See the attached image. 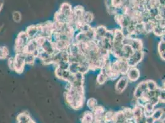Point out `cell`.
<instances>
[{
	"label": "cell",
	"instance_id": "obj_16",
	"mask_svg": "<svg viewBox=\"0 0 165 123\" xmlns=\"http://www.w3.org/2000/svg\"><path fill=\"white\" fill-rule=\"evenodd\" d=\"M114 123H126L127 120H126L123 111H118V113H115V116L113 119Z\"/></svg>",
	"mask_w": 165,
	"mask_h": 123
},
{
	"label": "cell",
	"instance_id": "obj_14",
	"mask_svg": "<svg viewBox=\"0 0 165 123\" xmlns=\"http://www.w3.org/2000/svg\"><path fill=\"white\" fill-rule=\"evenodd\" d=\"M107 32V28L104 26H100L97 28H95V40H100L101 38L105 36V34Z\"/></svg>",
	"mask_w": 165,
	"mask_h": 123
},
{
	"label": "cell",
	"instance_id": "obj_27",
	"mask_svg": "<svg viewBox=\"0 0 165 123\" xmlns=\"http://www.w3.org/2000/svg\"><path fill=\"white\" fill-rule=\"evenodd\" d=\"M123 112L125 116L126 120H127V121H131L133 119H134L133 112L132 110L129 108H125L123 111Z\"/></svg>",
	"mask_w": 165,
	"mask_h": 123
},
{
	"label": "cell",
	"instance_id": "obj_15",
	"mask_svg": "<svg viewBox=\"0 0 165 123\" xmlns=\"http://www.w3.org/2000/svg\"><path fill=\"white\" fill-rule=\"evenodd\" d=\"M134 52L131 46L129 44H123V59H128Z\"/></svg>",
	"mask_w": 165,
	"mask_h": 123
},
{
	"label": "cell",
	"instance_id": "obj_32",
	"mask_svg": "<svg viewBox=\"0 0 165 123\" xmlns=\"http://www.w3.org/2000/svg\"><path fill=\"white\" fill-rule=\"evenodd\" d=\"M159 101L160 102H162L165 103V89H161L159 94Z\"/></svg>",
	"mask_w": 165,
	"mask_h": 123
},
{
	"label": "cell",
	"instance_id": "obj_17",
	"mask_svg": "<svg viewBox=\"0 0 165 123\" xmlns=\"http://www.w3.org/2000/svg\"><path fill=\"white\" fill-rule=\"evenodd\" d=\"M130 46H131L134 51H142V49L143 48L142 42L140 40L137 38H133Z\"/></svg>",
	"mask_w": 165,
	"mask_h": 123
},
{
	"label": "cell",
	"instance_id": "obj_3",
	"mask_svg": "<svg viewBox=\"0 0 165 123\" xmlns=\"http://www.w3.org/2000/svg\"><path fill=\"white\" fill-rule=\"evenodd\" d=\"M39 29V36L47 39H51L54 32V23L51 22H46L43 24L38 25Z\"/></svg>",
	"mask_w": 165,
	"mask_h": 123
},
{
	"label": "cell",
	"instance_id": "obj_25",
	"mask_svg": "<svg viewBox=\"0 0 165 123\" xmlns=\"http://www.w3.org/2000/svg\"><path fill=\"white\" fill-rule=\"evenodd\" d=\"M107 79H108V77L102 72L100 73L97 77V82L101 85L104 84Z\"/></svg>",
	"mask_w": 165,
	"mask_h": 123
},
{
	"label": "cell",
	"instance_id": "obj_9",
	"mask_svg": "<svg viewBox=\"0 0 165 123\" xmlns=\"http://www.w3.org/2000/svg\"><path fill=\"white\" fill-rule=\"evenodd\" d=\"M128 81L129 80L127 76H123L122 78L119 79L115 86L117 92H118V93H121L123 91H124L128 86Z\"/></svg>",
	"mask_w": 165,
	"mask_h": 123
},
{
	"label": "cell",
	"instance_id": "obj_2",
	"mask_svg": "<svg viewBox=\"0 0 165 123\" xmlns=\"http://www.w3.org/2000/svg\"><path fill=\"white\" fill-rule=\"evenodd\" d=\"M30 40V38L25 32H21L19 33L15 41L14 51L16 54L24 53L26 46L28 44Z\"/></svg>",
	"mask_w": 165,
	"mask_h": 123
},
{
	"label": "cell",
	"instance_id": "obj_1",
	"mask_svg": "<svg viewBox=\"0 0 165 123\" xmlns=\"http://www.w3.org/2000/svg\"><path fill=\"white\" fill-rule=\"evenodd\" d=\"M64 95L67 104L72 108L77 110L83 106L84 101L83 86L74 87L71 85L66 89Z\"/></svg>",
	"mask_w": 165,
	"mask_h": 123
},
{
	"label": "cell",
	"instance_id": "obj_24",
	"mask_svg": "<svg viewBox=\"0 0 165 123\" xmlns=\"http://www.w3.org/2000/svg\"><path fill=\"white\" fill-rule=\"evenodd\" d=\"M87 105L92 111H93L97 106V102L95 99L91 98L87 101Z\"/></svg>",
	"mask_w": 165,
	"mask_h": 123
},
{
	"label": "cell",
	"instance_id": "obj_6",
	"mask_svg": "<svg viewBox=\"0 0 165 123\" xmlns=\"http://www.w3.org/2000/svg\"><path fill=\"white\" fill-rule=\"evenodd\" d=\"M44 51L49 54L50 55H53L56 52L54 44L50 39H46L43 44L40 47Z\"/></svg>",
	"mask_w": 165,
	"mask_h": 123
},
{
	"label": "cell",
	"instance_id": "obj_28",
	"mask_svg": "<svg viewBox=\"0 0 165 123\" xmlns=\"http://www.w3.org/2000/svg\"><path fill=\"white\" fill-rule=\"evenodd\" d=\"M146 83L147 86V89L149 91H154L158 88V87H157V84L154 81L148 80L147 81H146Z\"/></svg>",
	"mask_w": 165,
	"mask_h": 123
},
{
	"label": "cell",
	"instance_id": "obj_10",
	"mask_svg": "<svg viewBox=\"0 0 165 123\" xmlns=\"http://www.w3.org/2000/svg\"><path fill=\"white\" fill-rule=\"evenodd\" d=\"M127 78L128 80L134 82L137 81L140 77V71L136 67H130L127 73Z\"/></svg>",
	"mask_w": 165,
	"mask_h": 123
},
{
	"label": "cell",
	"instance_id": "obj_4",
	"mask_svg": "<svg viewBox=\"0 0 165 123\" xmlns=\"http://www.w3.org/2000/svg\"><path fill=\"white\" fill-rule=\"evenodd\" d=\"M14 58V71L17 73L21 74L24 71L25 63V53L16 54Z\"/></svg>",
	"mask_w": 165,
	"mask_h": 123
},
{
	"label": "cell",
	"instance_id": "obj_18",
	"mask_svg": "<svg viewBox=\"0 0 165 123\" xmlns=\"http://www.w3.org/2000/svg\"><path fill=\"white\" fill-rule=\"evenodd\" d=\"M31 119L29 114L25 112L19 114L17 116V123H27Z\"/></svg>",
	"mask_w": 165,
	"mask_h": 123
},
{
	"label": "cell",
	"instance_id": "obj_29",
	"mask_svg": "<svg viewBox=\"0 0 165 123\" xmlns=\"http://www.w3.org/2000/svg\"><path fill=\"white\" fill-rule=\"evenodd\" d=\"M115 116V113H113L112 111H109L105 114H104L103 116V120L105 122H111L113 121V119Z\"/></svg>",
	"mask_w": 165,
	"mask_h": 123
},
{
	"label": "cell",
	"instance_id": "obj_26",
	"mask_svg": "<svg viewBox=\"0 0 165 123\" xmlns=\"http://www.w3.org/2000/svg\"><path fill=\"white\" fill-rule=\"evenodd\" d=\"M164 112L163 109H157L153 111L152 116L153 118L155 120H160L161 117H162V114Z\"/></svg>",
	"mask_w": 165,
	"mask_h": 123
},
{
	"label": "cell",
	"instance_id": "obj_30",
	"mask_svg": "<svg viewBox=\"0 0 165 123\" xmlns=\"http://www.w3.org/2000/svg\"><path fill=\"white\" fill-rule=\"evenodd\" d=\"M13 19L16 23L21 22L22 20V15L19 11H14L13 13Z\"/></svg>",
	"mask_w": 165,
	"mask_h": 123
},
{
	"label": "cell",
	"instance_id": "obj_21",
	"mask_svg": "<svg viewBox=\"0 0 165 123\" xmlns=\"http://www.w3.org/2000/svg\"><path fill=\"white\" fill-rule=\"evenodd\" d=\"M94 15L90 12H84L83 17V20L84 24H89L93 20Z\"/></svg>",
	"mask_w": 165,
	"mask_h": 123
},
{
	"label": "cell",
	"instance_id": "obj_11",
	"mask_svg": "<svg viewBox=\"0 0 165 123\" xmlns=\"http://www.w3.org/2000/svg\"><path fill=\"white\" fill-rule=\"evenodd\" d=\"M40 48V46L38 45L37 41L35 39L30 40L28 42V44L27 45L24 53H32L33 54L34 52L36 51L37 50Z\"/></svg>",
	"mask_w": 165,
	"mask_h": 123
},
{
	"label": "cell",
	"instance_id": "obj_31",
	"mask_svg": "<svg viewBox=\"0 0 165 123\" xmlns=\"http://www.w3.org/2000/svg\"><path fill=\"white\" fill-rule=\"evenodd\" d=\"M158 50L160 54L165 52V41L163 40L161 41L158 46Z\"/></svg>",
	"mask_w": 165,
	"mask_h": 123
},
{
	"label": "cell",
	"instance_id": "obj_36",
	"mask_svg": "<svg viewBox=\"0 0 165 123\" xmlns=\"http://www.w3.org/2000/svg\"><path fill=\"white\" fill-rule=\"evenodd\" d=\"M160 55V57H161V58H162L163 60H165V52L162 53V54H161Z\"/></svg>",
	"mask_w": 165,
	"mask_h": 123
},
{
	"label": "cell",
	"instance_id": "obj_8",
	"mask_svg": "<svg viewBox=\"0 0 165 123\" xmlns=\"http://www.w3.org/2000/svg\"><path fill=\"white\" fill-rule=\"evenodd\" d=\"M148 91L146 81H144L139 83L138 84V86L136 88L135 91H134V95L137 99H140L145 92Z\"/></svg>",
	"mask_w": 165,
	"mask_h": 123
},
{
	"label": "cell",
	"instance_id": "obj_13",
	"mask_svg": "<svg viewBox=\"0 0 165 123\" xmlns=\"http://www.w3.org/2000/svg\"><path fill=\"white\" fill-rule=\"evenodd\" d=\"M94 118L93 113L91 111H86L83 115L82 118V123H93Z\"/></svg>",
	"mask_w": 165,
	"mask_h": 123
},
{
	"label": "cell",
	"instance_id": "obj_23",
	"mask_svg": "<svg viewBox=\"0 0 165 123\" xmlns=\"http://www.w3.org/2000/svg\"><path fill=\"white\" fill-rule=\"evenodd\" d=\"M80 64L76 62H71L69 65L68 71L71 72L72 74H75L79 71Z\"/></svg>",
	"mask_w": 165,
	"mask_h": 123
},
{
	"label": "cell",
	"instance_id": "obj_12",
	"mask_svg": "<svg viewBox=\"0 0 165 123\" xmlns=\"http://www.w3.org/2000/svg\"><path fill=\"white\" fill-rule=\"evenodd\" d=\"M59 11L67 17H70L73 14V8L70 4H68V3H62Z\"/></svg>",
	"mask_w": 165,
	"mask_h": 123
},
{
	"label": "cell",
	"instance_id": "obj_37",
	"mask_svg": "<svg viewBox=\"0 0 165 123\" xmlns=\"http://www.w3.org/2000/svg\"><path fill=\"white\" fill-rule=\"evenodd\" d=\"M27 123H36V122H35V121H33L32 119H31V120H30Z\"/></svg>",
	"mask_w": 165,
	"mask_h": 123
},
{
	"label": "cell",
	"instance_id": "obj_35",
	"mask_svg": "<svg viewBox=\"0 0 165 123\" xmlns=\"http://www.w3.org/2000/svg\"><path fill=\"white\" fill-rule=\"evenodd\" d=\"M3 5H4V1L3 0H0V11H1Z\"/></svg>",
	"mask_w": 165,
	"mask_h": 123
},
{
	"label": "cell",
	"instance_id": "obj_22",
	"mask_svg": "<svg viewBox=\"0 0 165 123\" xmlns=\"http://www.w3.org/2000/svg\"><path fill=\"white\" fill-rule=\"evenodd\" d=\"M164 28L162 27V26H160L158 24V23H157V25L155 27L154 30H153V32L154 33V34H155L156 36H159V37H162L164 35Z\"/></svg>",
	"mask_w": 165,
	"mask_h": 123
},
{
	"label": "cell",
	"instance_id": "obj_19",
	"mask_svg": "<svg viewBox=\"0 0 165 123\" xmlns=\"http://www.w3.org/2000/svg\"><path fill=\"white\" fill-rule=\"evenodd\" d=\"M133 116H134V120H138V119H140L142 117L144 116V113L143 110H142L141 108L139 106H136L134 108L133 110Z\"/></svg>",
	"mask_w": 165,
	"mask_h": 123
},
{
	"label": "cell",
	"instance_id": "obj_7",
	"mask_svg": "<svg viewBox=\"0 0 165 123\" xmlns=\"http://www.w3.org/2000/svg\"><path fill=\"white\" fill-rule=\"evenodd\" d=\"M25 33L30 38V40L35 39L39 36V29L38 25H32L28 26L26 29Z\"/></svg>",
	"mask_w": 165,
	"mask_h": 123
},
{
	"label": "cell",
	"instance_id": "obj_20",
	"mask_svg": "<svg viewBox=\"0 0 165 123\" xmlns=\"http://www.w3.org/2000/svg\"><path fill=\"white\" fill-rule=\"evenodd\" d=\"M25 63L27 65H32L34 64L36 57L32 53H25Z\"/></svg>",
	"mask_w": 165,
	"mask_h": 123
},
{
	"label": "cell",
	"instance_id": "obj_5",
	"mask_svg": "<svg viewBox=\"0 0 165 123\" xmlns=\"http://www.w3.org/2000/svg\"><path fill=\"white\" fill-rule=\"evenodd\" d=\"M144 56L142 51H134L133 54L127 59V62L130 67H135L142 60Z\"/></svg>",
	"mask_w": 165,
	"mask_h": 123
},
{
	"label": "cell",
	"instance_id": "obj_38",
	"mask_svg": "<svg viewBox=\"0 0 165 123\" xmlns=\"http://www.w3.org/2000/svg\"><path fill=\"white\" fill-rule=\"evenodd\" d=\"M164 89H165V82H164Z\"/></svg>",
	"mask_w": 165,
	"mask_h": 123
},
{
	"label": "cell",
	"instance_id": "obj_33",
	"mask_svg": "<svg viewBox=\"0 0 165 123\" xmlns=\"http://www.w3.org/2000/svg\"><path fill=\"white\" fill-rule=\"evenodd\" d=\"M8 66L11 70H14V57H9L8 59Z\"/></svg>",
	"mask_w": 165,
	"mask_h": 123
},
{
	"label": "cell",
	"instance_id": "obj_34",
	"mask_svg": "<svg viewBox=\"0 0 165 123\" xmlns=\"http://www.w3.org/2000/svg\"><path fill=\"white\" fill-rule=\"evenodd\" d=\"M155 120L153 119V118L150 116H147L145 118V122L146 123H154Z\"/></svg>",
	"mask_w": 165,
	"mask_h": 123
}]
</instances>
